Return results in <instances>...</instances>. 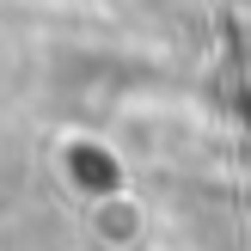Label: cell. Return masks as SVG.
Returning <instances> with one entry per match:
<instances>
[{
  "mask_svg": "<svg viewBox=\"0 0 251 251\" xmlns=\"http://www.w3.org/2000/svg\"><path fill=\"white\" fill-rule=\"evenodd\" d=\"M227 12H239V19L251 25V0H227Z\"/></svg>",
  "mask_w": 251,
  "mask_h": 251,
  "instance_id": "obj_1",
  "label": "cell"
}]
</instances>
